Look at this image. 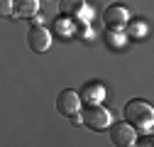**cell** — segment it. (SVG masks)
Returning a JSON list of instances; mask_svg holds the SVG:
<instances>
[{"mask_svg": "<svg viewBox=\"0 0 154 147\" xmlns=\"http://www.w3.org/2000/svg\"><path fill=\"white\" fill-rule=\"evenodd\" d=\"M125 120L137 133H147V130L154 127V108L142 98H132L125 105Z\"/></svg>", "mask_w": 154, "mask_h": 147, "instance_id": "obj_1", "label": "cell"}, {"mask_svg": "<svg viewBox=\"0 0 154 147\" xmlns=\"http://www.w3.org/2000/svg\"><path fill=\"white\" fill-rule=\"evenodd\" d=\"M127 10L122 5H108L103 12V22L108 25V30H122L127 25Z\"/></svg>", "mask_w": 154, "mask_h": 147, "instance_id": "obj_6", "label": "cell"}, {"mask_svg": "<svg viewBox=\"0 0 154 147\" xmlns=\"http://www.w3.org/2000/svg\"><path fill=\"white\" fill-rule=\"evenodd\" d=\"M83 0H64V12H79Z\"/></svg>", "mask_w": 154, "mask_h": 147, "instance_id": "obj_10", "label": "cell"}, {"mask_svg": "<svg viewBox=\"0 0 154 147\" xmlns=\"http://www.w3.org/2000/svg\"><path fill=\"white\" fill-rule=\"evenodd\" d=\"M79 93H81V101L86 105H95V103H100L105 98V88H103V83L88 81V83H83V88L79 91Z\"/></svg>", "mask_w": 154, "mask_h": 147, "instance_id": "obj_7", "label": "cell"}, {"mask_svg": "<svg viewBox=\"0 0 154 147\" xmlns=\"http://www.w3.org/2000/svg\"><path fill=\"white\" fill-rule=\"evenodd\" d=\"M110 142L118 145V147H130V145H137V130L125 120V123H115L110 127Z\"/></svg>", "mask_w": 154, "mask_h": 147, "instance_id": "obj_4", "label": "cell"}, {"mask_svg": "<svg viewBox=\"0 0 154 147\" xmlns=\"http://www.w3.org/2000/svg\"><path fill=\"white\" fill-rule=\"evenodd\" d=\"M0 12H3V17L12 15L15 12V0H0Z\"/></svg>", "mask_w": 154, "mask_h": 147, "instance_id": "obj_11", "label": "cell"}, {"mask_svg": "<svg viewBox=\"0 0 154 147\" xmlns=\"http://www.w3.org/2000/svg\"><path fill=\"white\" fill-rule=\"evenodd\" d=\"M81 93H76L73 88H64L59 96H56V110L66 118H73L81 113Z\"/></svg>", "mask_w": 154, "mask_h": 147, "instance_id": "obj_3", "label": "cell"}, {"mask_svg": "<svg viewBox=\"0 0 154 147\" xmlns=\"http://www.w3.org/2000/svg\"><path fill=\"white\" fill-rule=\"evenodd\" d=\"M81 123L88 127V130L100 133V130H108V127L112 125V115L108 113L100 103H95V105H86L81 110Z\"/></svg>", "mask_w": 154, "mask_h": 147, "instance_id": "obj_2", "label": "cell"}, {"mask_svg": "<svg viewBox=\"0 0 154 147\" xmlns=\"http://www.w3.org/2000/svg\"><path fill=\"white\" fill-rule=\"evenodd\" d=\"M118 32H120V30H110V32H108L105 39H108V44H110V47H122V44H125V37H122V34H118Z\"/></svg>", "mask_w": 154, "mask_h": 147, "instance_id": "obj_9", "label": "cell"}, {"mask_svg": "<svg viewBox=\"0 0 154 147\" xmlns=\"http://www.w3.org/2000/svg\"><path fill=\"white\" fill-rule=\"evenodd\" d=\"M27 44L32 52H47L51 47V32L42 25H32L27 32Z\"/></svg>", "mask_w": 154, "mask_h": 147, "instance_id": "obj_5", "label": "cell"}, {"mask_svg": "<svg viewBox=\"0 0 154 147\" xmlns=\"http://www.w3.org/2000/svg\"><path fill=\"white\" fill-rule=\"evenodd\" d=\"M39 12V0H15V12L17 17H34Z\"/></svg>", "mask_w": 154, "mask_h": 147, "instance_id": "obj_8", "label": "cell"}]
</instances>
